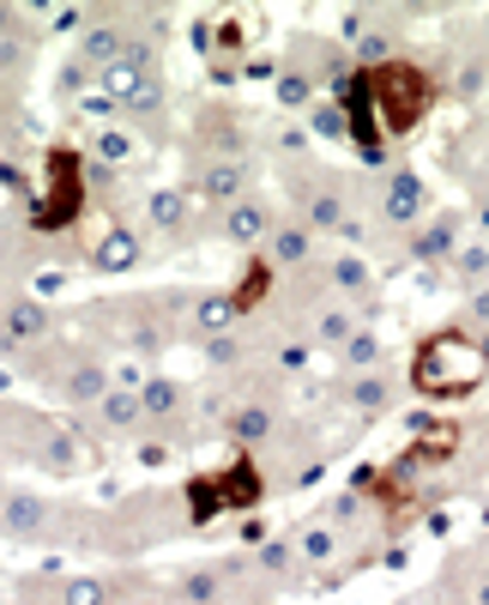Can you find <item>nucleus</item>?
<instances>
[{"mask_svg":"<svg viewBox=\"0 0 489 605\" xmlns=\"http://www.w3.org/2000/svg\"><path fill=\"white\" fill-rule=\"evenodd\" d=\"M484 376H489L484 345H477L472 333H453V328L429 333L412 357V382H417V394H429V400H465Z\"/></svg>","mask_w":489,"mask_h":605,"instance_id":"f257e3e1","label":"nucleus"},{"mask_svg":"<svg viewBox=\"0 0 489 605\" xmlns=\"http://www.w3.org/2000/svg\"><path fill=\"white\" fill-rule=\"evenodd\" d=\"M369 92H374V116H381V133L386 140H405L412 128H424V116L436 109V97H441V85H436V73L429 67H417V61H386V67H374L369 73Z\"/></svg>","mask_w":489,"mask_h":605,"instance_id":"f03ea898","label":"nucleus"},{"mask_svg":"<svg viewBox=\"0 0 489 605\" xmlns=\"http://www.w3.org/2000/svg\"><path fill=\"white\" fill-rule=\"evenodd\" d=\"M79 212H85V158H79L73 145H55L49 176H43V200L31 206V230H37V237L73 230Z\"/></svg>","mask_w":489,"mask_h":605,"instance_id":"7ed1b4c3","label":"nucleus"},{"mask_svg":"<svg viewBox=\"0 0 489 605\" xmlns=\"http://www.w3.org/2000/svg\"><path fill=\"white\" fill-rule=\"evenodd\" d=\"M43 388H55L61 400H73V406H97V400L109 394V369L104 357H91V352H49L43 357Z\"/></svg>","mask_w":489,"mask_h":605,"instance_id":"20e7f679","label":"nucleus"},{"mask_svg":"<svg viewBox=\"0 0 489 605\" xmlns=\"http://www.w3.org/2000/svg\"><path fill=\"white\" fill-rule=\"evenodd\" d=\"M260 473H254V461H236L230 473H218V478H193L188 485V509H193V521H218L224 509H254L260 502Z\"/></svg>","mask_w":489,"mask_h":605,"instance_id":"39448f33","label":"nucleus"},{"mask_svg":"<svg viewBox=\"0 0 489 605\" xmlns=\"http://www.w3.org/2000/svg\"><path fill=\"white\" fill-rule=\"evenodd\" d=\"M290 194H297L302 224H309V230H338V237H345V224H350V212H345V176H333V170H297Z\"/></svg>","mask_w":489,"mask_h":605,"instance_id":"423d86ee","label":"nucleus"},{"mask_svg":"<svg viewBox=\"0 0 489 605\" xmlns=\"http://www.w3.org/2000/svg\"><path fill=\"white\" fill-rule=\"evenodd\" d=\"M248 182H254V158H206L188 176V194L230 212L236 200H248Z\"/></svg>","mask_w":489,"mask_h":605,"instance_id":"0eeeda50","label":"nucleus"},{"mask_svg":"<svg viewBox=\"0 0 489 605\" xmlns=\"http://www.w3.org/2000/svg\"><path fill=\"white\" fill-rule=\"evenodd\" d=\"M55 333V309H43L37 297H7L0 302V352H31Z\"/></svg>","mask_w":489,"mask_h":605,"instance_id":"6e6552de","label":"nucleus"},{"mask_svg":"<svg viewBox=\"0 0 489 605\" xmlns=\"http://www.w3.org/2000/svg\"><path fill=\"white\" fill-rule=\"evenodd\" d=\"M460 230H465V212H441V218H429L424 230L412 237V261H424V266H448L453 254H460Z\"/></svg>","mask_w":489,"mask_h":605,"instance_id":"1a4fd4ad","label":"nucleus"},{"mask_svg":"<svg viewBox=\"0 0 489 605\" xmlns=\"http://www.w3.org/2000/svg\"><path fill=\"white\" fill-rule=\"evenodd\" d=\"M278 290V266L266 261V249H254L242 261V273H236V290H230V302H236V316H254L260 302Z\"/></svg>","mask_w":489,"mask_h":605,"instance_id":"9d476101","label":"nucleus"},{"mask_svg":"<svg viewBox=\"0 0 489 605\" xmlns=\"http://www.w3.org/2000/svg\"><path fill=\"white\" fill-rule=\"evenodd\" d=\"M272 230H278V224H272V206L254 200V194L236 200V206L224 212V242H236V249H248V254H254V242L272 237Z\"/></svg>","mask_w":489,"mask_h":605,"instance_id":"9b49d317","label":"nucleus"},{"mask_svg":"<svg viewBox=\"0 0 489 605\" xmlns=\"http://www.w3.org/2000/svg\"><path fill=\"white\" fill-rule=\"evenodd\" d=\"M374 206H381V218L386 224H412L417 212H424V176H412V170H399V176H386L381 182V194H374Z\"/></svg>","mask_w":489,"mask_h":605,"instance_id":"f8f14e48","label":"nucleus"},{"mask_svg":"<svg viewBox=\"0 0 489 605\" xmlns=\"http://www.w3.org/2000/svg\"><path fill=\"white\" fill-rule=\"evenodd\" d=\"M91 266L97 273H109V278H121V273H133L140 266V230H128V224H116L97 249H91Z\"/></svg>","mask_w":489,"mask_h":605,"instance_id":"ddd939ff","label":"nucleus"},{"mask_svg":"<svg viewBox=\"0 0 489 605\" xmlns=\"http://www.w3.org/2000/svg\"><path fill=\"white\" fill-rule=\"evenodd\" d=\"M230 436L242 448L272 442V436H278V406H272V400H242V406L230 412Z\"/></svg>","mask_w":489,"mask_h":605,"instance_id":"4468645a","label":"nucleus"},{"mask_svg":"<svg viewBox=\"0 0 489 605\" xmlns=\"http://www.w3.org/2000/svg\"><path fill=\"white\" fill-rule=\"evenodd\" d=\"M140 418H145V400L133 394V388H116V394L97 400V430L104 436H133Z\"/></svg>","mask_w":489,"mask_h":605,"instance_id":"2eb2a0df","label":"nucleus"},{"mask_svg":"<svg viewBox=\"0 0 489 605\" xmlns=\"http://www.w3.org/2000/svg\"><path fill=\"white\" fill-rule=\"evenodd\" d=\"M309 254H314V230H309L302 218H297V224H278V230H272V249H266V261L278 266V273H284V266H302Z\"/></svg>","mask_w":489,"mask_h":605,"instance_id":"dca6fc26","label":"nucleus"},{"mask_svg":"<svg viewBox=\"0 0 489 605\" xmlns=\"http://www.w3.org/2000/svg\"><path fill=\"white\" fill-rule=\"evenodd\" d=\"M145 224L164 230V237H181V230H188V194H181V188L152 194V200H145Z\"/></svg>","mask_w":489,"mask_h":605,"instance_id":"f3484780","label":"nucleus"},{"mask_svg":"<svg viewBox=\"0 0 489 605\" xmlns=\"http://www.w3.org/2000/svg\"><path fill=\"white\" fill-rule=\"evenodd\" d=\"M386 394H393V382H386L381 369H362V376H350V382H345V400H350V406H362V412H381Z\"/></svg>","mask_w":489,"mask_h":605,"instance_id":"a211bd4d","label":"nucleus"},{"mask_svg":"<svg viewBox=\"0 0 489 605\" xmlns=\"http://www.w3.org/2000/svg\"><path fill=\"white\" fill-rule=\"evenodd\" d=\"M140 400H145V412H152L157 424H176V412H181V388L169 382V376H152V382L140 388Z\"/></svg>","mask_w":489,"mask_h":605,"instance_id":"6ab92c4d","label":"nucleus"},{"mask_svg":"<svg viewBox=\"0 0 489 605\" xmlns=\"http://www.w3.org/2000/svg\"><path fill=\"white\" fill-rule=\"evenodd\" d=\"M326 285H333L338 297H369V285H374V278H369V266H362L357 254H345V261H333V266H326Z\"/></svg>","mask_w":489,"mask_h":605,"instance_id":"aec40b11","label":"nucleus"},{"mask_svg":"<svg viewBox=\"0 0 489 605\" xmlns=\"http://www.w3.org/2000/svg\"><path fill=\"white\" fill-rule=\"evenodd\" d=\"M484 273H489V249H465L460 261H453V285H484Z\"/></svg>","mask_w":489,"mask_h":605,"instance_id":"412c9836","label":"nucleus"},{"mask_svg":"<svg viewBox=\"0 0 489 605\" xmlns=\"http://www.w3.org/2000/svg\"><path fill=\"white\" fill-rule=\"evenodd\" d=\"M91 73H97V67H85V61H67V73H55V92H61V97H79V92H85V80H91Z\"/></svg>","mask_w":489,"mask_h":605,"instance_id":"4be33fe9","label":"nucleus"},{"mask_svg":"<svg viewBox=\"0 0 489 605\" xmlns=\"http://www.w3.org/2000/svg\"><path fill=\"white\" fill-rule=\"evenodd\" d=\"M97 158H104V164H121V158H128V133H97Z\"/></svg>","mask_w":489,"mask_h":605,"instance_id":"5701e85b","label":"nucleus"},{"mask_svg":"<svg viewBox=\"0 0 489 605\" xmlns=\"http://www.w3.org/2000/svg\"><path fill=\"white\" fill-rule=\"evenodd\" d=\"M314 128H321L326 140H350V133H345V116H338V104H333V109H321V116H314Z\"/></svg>","mask_w":489,"mask_h":605,"instance_id":"b1692460","label":"nucleus"},{"mask_svg":"<svg viewBox=\"0 0 489 605\" xmlns=\"http://www.w3.org/2000/svg\"><path fill=\"white\" fill-rule=\"evenodd\" d=\"M13 31H19V13H13V7H0V43L13 37Z\"/></svg>","mask_w":489,"mask_h":605,"instance_id":"393cba45","label":"nucleus"},{"mask_svg":"<svg viewBox=\"0 0 489 605\" xmlns=\"http://www.w3.org/2000/svg\"><path fill=\"white\" fill-rule=\"evenodd\" d=\"M477 224H489V188H484V200H477Z\"/></svg>","mask_w":489,"mask_h":605,"instance_id":"a878e982","label":"nucleus"},{"mask_svg":"<svg viewBox=\"0 0 489 605\" xmlns=\"http://www.w3.org/2000/svg\"><path fill=\"white\" fill-rule=\"evenodd\" d=\"M477 345H484V364H489V333H484V340H477Z\"/></svg>","mask_w":489,"mask_h":605,"instance_id":"bb28decb","label":"nucleus"},{"mask_svg":"<svg viewBox=\"0 0 489 605\" xmlns=\"http://www.w3.org/2000/svg\"><path fill=\"white\" fill-rule=\"evenodd\" d=\"M484 61H489V43H484Z\"/></svg>","mask_w":489,"mask_h":605,"instance_id":"cd10ccee","label":"nucleus"}]
</instances>
